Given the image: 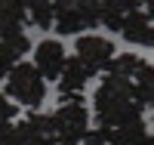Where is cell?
<instances>
[{"mask_svg": "<svg viewBox=\"0 0 154 145\" xmlns=\"http://www.w3.org/2000/svg\"><path fill=\"white\" fill-rule=\"evenodd\" d=\"M93 114L99 127H120L126 121L142 117V102L136 99L130 80L105 74V80L93 93Z\"/></svg>", "mask_w": 154, "mask_h": 145, "instance_id": "6da1fadb", "label": "cell"}, {"mask_svg": "<svg viewBox=\"0 0 154 145\" xmlns=\"http://www.w3.org/2000/svg\"><path fill=\"white\" fill-rule=\"evenodd\" d=\"M49 121H53L56 145H80L89 130V108L83 102V93L59 96V108L49 114Z\"/></svg>", "mask_w": 154, "mask_h": 145, "instance_id": "7a4b0ae2", "label": "cell"}, {"mask_svg": "<svg viewBox=\"0 0 154 145\" xmlns=\"http://www.w3.org/2000/svg\"><path fill=\"white\" fill-rule=\"evenodd\" d=\"M3 80H6V96L25 108H40V102L46 99V80L34 68V62H19Z\"/></svg>", "mask_w": 154, "mask_h": 145, "instance_id": "3957f363", "label": "cell"}, {"mask_svg": "<svg viewBox=\"0 0 154 145\" xmlns=\"http://www.w3.org/2000/svg\"><path fill=\"white\" fill-rule=\"evenodd\" d=\"M99 25V0H56L53 28L65 34H83Z\"/></svg>", "mask_w": 154, "mask_h": 145, "instance_id": "277c9868", "label": "cell"}, {"mask_svg": "<svg viewBox=\"0 0 154 145\" xmlns=\"http://www.w3.org/2000/svg\"><path fill=\"white\" fill-rule=\"evenodd\" d=\"M114 49H117V46H114L108 37L80 34L77 43H74V56H77V62H80L89 74H99V71H105L108 62L114 59Z\"/></svg>", "mask_w": 154, "mask_h": 145, "instance_id": "5b68a950", "label": "cell"}, {"mask_svg": "<svg viewBox=\"0 0 154 145\" xmlns=\"http://www.w3.org/2000/svg\"><path fill=\"white\" fill-rule=\"evenodd\" d=\"M16 127V136H19V145H56V133H53V121L49 114H40V111H28Z\"/></svg>", "mask_w": 154, "mask_h": 145, "instance_id": "8992f818", "label": "cell"}, {"mask_svg": "<svg viewBox=\"0 0 154 145\" xmlns=\"http://www.w3.org/2000/svg\"><path fill=\"white\" fill-rule=\"evenodd\" d=\"M120 34H123V40L133 43V46L154 49V12H148V9L126 12L123 22H120Z\"/></svg>", "mask_w": 154, "mask_h": 145, "instance_id": "52a82bcc", "label": "cell"}, {"mask_svg": "<svg viewBox=\"0 0 154 145\" xmlns=\"http://www.w3.org/2000/svg\"><path fill=\"white\" fill-rule=\"evenodd\" d=\"M34 49V68L43 74V80H59L62 74V65H65V46H62V40H53V37H46V40H40Z\"/></svg>", "mask_w": 154, "mask_h": 145, "instance_id": "ba28073f", "label": "cell"}, {"mask_svg": "<svg viewBox=\"0 0 154 145\" xmlns=\"http://www.w3.org/2000/svg\"><path fill=\"white\" fill-rule=\"evenodd\" d=\"M89 74L80 62H77V56H68L65 65H62V74H59V96H74V93H83L86 90V80Z\"/></svg>", "mask_w": 154, "mask_h": 145, "instance_id": "9c48e42d", "label": "cell"}, {"mask_svg": "<svg viewBox=\"0 0 154 145\" xmlns=\"http://www.w3.org/2000/svg\"><path fill=\"white\" fill-rule=\"evenodd\" d=\"M28 49H31V40H28L25 31L12 34V37H3V40H0V77H6L12 68H16Z\"/></svg>", "mask_w": 154, "mask_h": 145, "instance_id": "30bf717a", "label": "cell"}, {"mask_svg": "<svg viewBox=\"0 0 154 145\" xmlns=\"http://www.w3.org/2000/svg\"><path fill=\"white\" fill-rule=\"evenodd\" d=\"M151 133L142 117L136 121H126L120 127H108V145H148Z\"/></svg>", "mask_w": 154, "mask_h": 145, "instance_id": "8fae6325", "label": "cell"}, {"mask_svg": "<svg viewBox=\"0 0 154 145\" xmlns=\"http://www.w3.org/2000/svg\"><path fill=\"white\" fill-rule=\"evenodd\" d=\"M130 87L136 99L142 102V108H154V65H148L142 59V65L136 68V74L130 77Z\"/></svg>", "mask_w": 154, "mask_h": 145, "instance_id": "7c38bea8", "label": "cell"}, {"mask_svg": "<svg viewBox=\"0 0 154 145\" xmlns=\"http://www.w3.org/2000/svg\"><path fill=\"white\" fill-rule=\"evenodd\" d=\"M53 6L56 0H25V19L37 28H53Z\"/></svg>", "mask_w": 154, "mask_h": 145, "instance_id": "4fadbf2b", "label": "cell"}, {"mask_svg": "<svg viewBox=\"0 0 154 145\" xmlns=\"http://www.w3.org/2000/svg\"><path fill=\"white\" fill-rule=\"evenodd\" d=\"M142 65V56H136V52H114V59L108 62V68H105V74H111V77H120V80H130V77L136 74V68Z\"/></svg>", "mask_w": 154, "mask_h": 145, "instance_id": "5bb4252c", "label": "cell"}, {"mask_svg": "<svg viewBox=\"0 0 154 145\" xmlns=\"http://www.w3.org/2000/svg\"><path fill=\"white\" fill-rule=\"evenodd\" d=\"M25 22H28V19H25V12L0 6V40H3V37L19 34V31H25Z\"/></svg>", "mask_w": 154, "mask_h": 145, "instance_id": "9a60e30c", "label": "cell"}, {"mask_svg": "<svg viewBox=\"0 0 154 145\" xmlns=\"http://www.w3.org/2000/svg\"><path fill=\"white\" fill-rule=\"evenodd\" d=\"M12 121H16V102H12L9 96H0V145L9 142Z\"/></svg>", "mask_w": 154, "mask_h": 145, "instance_id": "2e32d148", "label": "cell"}, {"mask_svg": "<svg viewBox=\"0 0 154 145\" xmlns=\"http://www.w3.org/2000/svg\"><path fill=\"white\" fill-rule=\"evenodd\" d=\"M148 145H154V133H151V139H148Z\"/></svg>", "mask_w": 154, "mask_h": 145, "instance_id": "e0dca14e", "label": "cell"}]
</instances>
